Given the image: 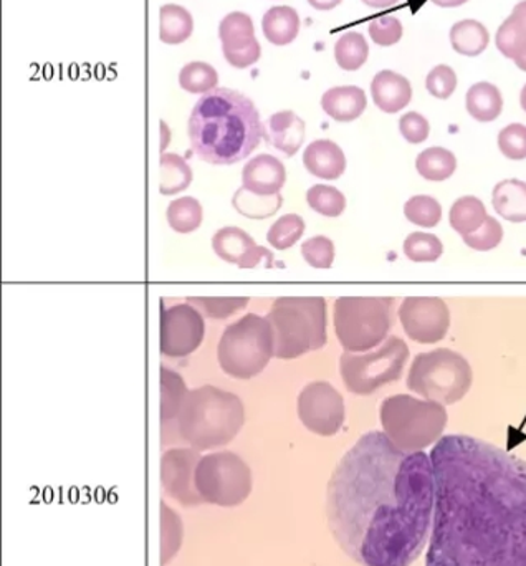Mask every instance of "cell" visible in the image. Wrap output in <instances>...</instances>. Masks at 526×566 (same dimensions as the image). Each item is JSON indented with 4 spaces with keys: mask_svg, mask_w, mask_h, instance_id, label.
I'll use <instances>...</instances> for the list:
<instances>
[{
    "mask_svg": "<svg viewBox=\"0 0 526 566\" xmlns=\"http://www.w3.org/2000/svg\"><path fill=\"white\" fill-rule=\"evenodd\" d=\"M431 455L404 452L385 432L361 436L336 465L326 521L338 547L362 566H411L434 521Z\"/></svg>",
    "mask_w": 526,
    "mask_h": 566,
    "instance_id": "cell-1",
    "label": "cell"
},
{
    "mask_svg": "<svg viewBox=\"0 0 526 566\" xmlns=\"http://www.w3.org/2000/svg\"><path fill=\"white\" fill-rule=\"evenodd\" d=\"M431 461L425 566H526V461L464 434L442 436Z\"/></svg>",
    "mask_w": 526,
    "mask_h": 566,
    "instance_id": "cell-2",
    "label": "cell"
},
{
    "mask_svg": "<svg viewBox=\"0 0 526 566\" xmlns=\"http://www.w3.org/2000/svg\"><path fill=\"white\" fill-rule=\"evenodd\" d=\"M263 138V123L251 98L231 88L204 93L189 118L192 151L214 166H229L251 156Z\"/></svg>",
    "mask_w": 526,
    "mask_h": 566,
    "instance_id": "cell-3",
    "label": "cell"
},
{
    "mask_svg": "<svg viewBox=\"0 0 526 566\" xmlns=\"http://www.w3.org/2000/svg\"><path fill=\"white\" fill-rule=\"evenodd\" d=\"M244 421L242 399L209 385L189 391L176 418L179 436L196 451L222 448L234 441Z\"/></svg>",
    "mask_w": 526,
    "mask_h": 566,
    "instance_id": "cell-4",
    "label": "cell"
},
{
    "mask_svg": "<svg viewBox=\"0 0 526 566\" xmlns=\"http://www.w3.org/2000/svg\"><path fill=\"white\" fill-rule=\"evenodd\" d=\"M273 329V356L295 359L322 349L328 342V316L323 296H282L266 315Z\"/></svg>",
    "mask_w": 526,
    "mask_h": 566,
    "instance_id": "cell-5",
    "label": "cell"
},
{
    "mask_svg": "<svg viewBox=\"0 0 526 566\" xmlns=\"http://www.w3.org/2000/svg\"><path fill=\"white\" fill-rule=\"evenodd\" d=\"M379 418L385 434L404 452H422L441 441L449 421L444 405L409 395L386 398Z\"/></svg>",
    "mask_w": 526,
    "mask_h": 566,
    "instance_id": "cell-6",
    "label": "cell"
},
{
    "mask_svg": "<svg viewBox=\"0 0 526 566\" xmlns=\"http://www.w3.org/2000/svg\"><path fill=\"white\" fill-rule=\"evenodd\" d=\"M389 296H341L335 302L336 338L349 353L369 352L388 338L392 326Z\"/></svg>",
    "mask_w": 526,
    "mask_h": 566,
    "instance_id": "cell-7",
    "label": "cell"
},
{
    "mask_svg": "<svg viewBox=\"0 0 526 566\" xmlns=\"http://www.w3.org/2000/svg\"><path fill=\"white\" fill-rule=\"evenodd\" d=\"M472 381L471 363L461 353L438 348L415 356L409 369L408 388L429 401L448 406L461 401L471 391Z\"/></svg>",
    "mask_w": 526,
    "mask_h": 566,
    "instance_id": "cell-8",
    "label": "cell"
},
{
    "mask_svg": "<svg viewBox=\"0 0 526 566\" xmlns=\"http://www.w3.org/2000/svg\"><path fill=\"white\" fill-rule=\"evenodd\" d=\"M273 329L269 319L249 313L232 323L219 342V365L235 379H252L261 375L273 356Z\"/></svg>",
    "mask_w": 526,
    "mask_h": 566,
    "instance_id": "cell-9",
    "label": "cell"
},
{
    "mask_svg": "<svg viewBox=\"0 0 526 566\" xmlns=\"http://www.w3.org/2000/svg\"><path fill=\"white\" fill-rule=\"evenodd\" d=\"M409 359V346L398 336H389L381 348L365 355L343 353L339 373L349 392L372 395L389 382L398 381Z\"/></svg>",
    "mask_w": 526,
    "mask_h": 566,
    "instance_id": "cell-10",
    "label": "cell"
},
{
    "mask_svg": "<svg viewBox=\"0 0 526 566\" xmlns=\"http://www.w3.org/2000/svg\"><path fill=\"white\" fill-rule=\"evenodd\" d=\"M196 489L204 504L239 507L252 494V471L248 462L231 451L204 455L196 468Z\"/></svg>",
    "mask_w": 526,
    "mask_h": 566,
    "instance_id": "cell-11",
    "label": "cell"
},
{
    "mask_svg": "<svg viewBox=\"0 0 526 566\" xmlns=\"http://www.w3.org/2000/svg\"><path fill=\"white\" fill-rule=\"evenodd\" d=\"M299 421L313 434L332 438L345 424V399L335 386L326 381H313L298 396Z\"/></svg>",
    "mask_w": 526,
    "mask_h": 566,
    "instance_id": "cell-12",
    "label": "cell"
},
{
    "mask_svg": "<svg viewBox=\"0 0 526 566\" xmlns=\"http://www.w3.org/2000/svg\"><path fill=\"white\" fill-rule=\"evenodd\" d=\"M399 319L412 342L434 345L451 328V310L439 296H408L399 306Z\"/></svg>",
    "mask_w": 526,
    "mask_h": 566,
    "instance_id": "cell-13",
    "label": "cell"
},
{
    "mask_svg": "<svg viewBox=\"0 0 526 566\" xmlns=\"http://www.w3.org/2000/svg\"><path fill=\"white\" fill-rule=\"evenodd\" d=\"M204 339V318L189 303L162 308L161 353L171 358L191 355Z\"/></svg>",
    "mask_w": 526,
    "mask_h": 566,
    "instance_id": "cell-14",
    "label": "cell"
},
{
    "mask_svg": "<svg viewBox=\"0 0 526 566\" xmlns=\"http://www.w3.org/2000/svg\"><path fill=\"white\" fill-rule=\"evenodd\" d=\"M201 455L196 449H169L161 458V484L168 497L182 507L204 504L196 489V468Z\"/></svg>",
    "mask_w": 526,
    "mask_h": 566,
    "instance_id": "cell-15",
    "label": "cell"
},
{
    "mask_svg": "<svg viewBox=\"0 0 526 566\" xmlns=\"http://www.w3.org/2000/svg\"><path fill=\"white\" fill-rule=\"evenodd\" d=\"M222 52L234 69H249L259 62L262 46L255 39V27L245 12H231L219 25Z\"/></svg>",
    "mask_w": 526,
    "mask_h": 566,
    "instance_id": "cell-16",
    "label": "cell"
},
{
    "mask_svg": "<svg viewBox=\"0 0 526 566\" xmlns=\"http://www.w3.org/2000/svg\"><path fill=\"white\" fill-rule=\"evenodd\" d=\"M212 249L222 261L235 264L239 269H255L265 261L266 269L273 268V254L261 248L241 228H224L212 238Z\"/></svg>",
    "mask_w": 526,
    "mask_h": 566,
    "instance_id": "cell-17",
    "label": "cell"
},
{
    "mask_svg": "<svg viewBox=\"0 0 526 566\" xmlns=\"http://www.w3.org/2000/svg\"><path fill=\"white\" fill-rule=\"evenodd\" d=\"M286 181V169L278 158L272 155H259L245 165L242 171V185L257 196L280 195Z\"/></svg>",
    "mask_w": 526,
    "mask_h": 566,
    "instance_id": "cell-18",
    "label": "cell"
},
{
    "mask_svg": "<svg viewBox=\"0 0 526 566\" xmlns=\"http://www.w3.org/2000/svg\"><path fill=\"white\" fill-rule=\"evenodd\" d=\"M263 138L283 155L295 156L305 142V122L290 109L275 113L263 125Z\"/></svg>",
    "mask_w": 526,
    "mask_h": 566,
    "instance_id": "cell-19",
    "label": "cell"
},
{
    "mask_svg": "<svg viewBox=\"0 0 526 566\" xmlns=\"http://www.w3.org/2000/svg\"><path fill=\"white\" fill-rule=\"evenodd\" d=\"M303 165L315 178L335 181L346 169V156L336 143L316 139L303 153Z\"/></svg>",
    "mask_w": 526,
    "mask_h": 566,
    "instance_id": "cell-20",
    "label": "cell"
},
{
    "mask_svg": "<svg viewBox=\"0 0 526 566\" xmlns=\"http://www.w3.org/2000/svg\"><path fill=\"white\" fill-rule=\"evenodd\" d=\"M371 95L381 112L392 115L411 103L412 86L406 76L391 70H382L372 78Z\"/></svg>",
    "mask_w": 526,
    "mask_h": 566,
    "instance_id": "cell-21",
    "label": "cell"
},
{
    "mask_svg": "<svg viewBox=\"0 0 526 566\" xmlns=\"http://www.w3.org/2000/svg\"><path fill=\"white\" fill-rule=\"evenodd\" d=\"M366 106L368 98L359 86H335L325 92L322 98L326 115L339 123L355 122L365 113Z\"/></svg>",
    "mask_w": 526,
    "mask_h": 566,
    "instance_id": "cell-22",
    "label": "cell"
},
{
    "mask_svg": "<svg viewBox=\"0 0 526 566\" xmlns=\"http://www.w3.org/2000/svg\"><path fill=\"white\" fill-rule=\"evenodd\" d=\"M495 43L498 52L514 62L526 53V0L518 2L511 17L498 27Z\"/></svg>",
    "mask_w": 526,
    "mask_h": 566,
    "instance_id": "cell-23",
    "label": "cell"
},
{
    "mask_svg": "<svg viewBox=\"0 0 526 566\" xmlns=\"http://www.w3.org/2000/svg\"><path fill=\"white\" fill-rule=\"evenodd\" d=\"M495 212L505 221L526 222V182L518 179H505L498 182L492 195Z\"/></svg>",
    "mask_w": 526,
    "mask_h": 566,
    "instance_id": "cell-24",
    "label": "cell"
},
{
    "mask_svg": "<svg viewBox=\"0 0 526 566\" xmlns=\"http://www.w3.org/2000/svg\"><path fill=\"white\" fill-rule=\"evenodd\" d=\"M465 108L477 122H495L504 112V96L494 83L478 82L469 88Z\"/></svg>",
    "mask_w": 526,
    "mask_h": 566,
    "instance_id": "cell-25",
    "label": "cell"
},
{
    "mask_svg": "<svg viewBox=\"0 0 526 566\" xmlns=\"http://www.w3.org/2000/svg\"><path fill=\"white\" fill-rule=\"evenodd\" d=\"M299 15L293 7H272L262 19L265 39L273 45H288L299 33Z\"/></svg>",
    "mask_w": 526,
    "mask_h": 566,
    "instance_id": "cell-26",
    "label": "cell"
},
{
    "mask_svg": "<svg viewBox=\"0 0 526 566\" xmlns=\"http://www.w3.org/2000/svg\"><path fill=\"white\" fill-rule=\"evenodd\" d=\"M451 43L452 49L461 55L478 56L487 50L491 33L478 20L465 19L452 27Z\"/></svg>",
    "mask_w": 526,
    "mask_h": 566,
    "instance_id": "cell-27",
    "label": "cell"
},
{
    "mask_svg": "<svg viewBox=\"0 0 526 566\" xmlns=\"http://www.w3.org/2000/svg\"><path fill=\"white\" fill-rule=\"evenodd\" d=\"M159 39L169 45L186 42L194 30L191 12L178 3H166L159 9Z\"/></svg>",
    "mask_w": 526,
    "mask_h": 566,
    "instance_id": "cell-28",
    "label": "cell"
},
{
    "mask_svg": "<svg viewBox=\"0 0 526 566\" xmlns=\"http://www.w3.org/2000/svg\"><path fill=\"white\" fill-rule=\"evenodd\" d=\"M487 218V208L475 196H464V198L457 199L449 212L452 229L462 238L478 231Z\"/></svg>",
    "mask_w": 526,
    "mask_h": 566,
    "instance_id": "cell-29",
    "label": "cell"
},
{
    "mask_svg": "<svg viewBox=\"0 0 526 566\" xmlns=\"http://www.w3.org/2000/svg\"><path fill=\"white\" fill-rule=\"evenodd\" d=\"M415 168H418L419 175L428 181H448L457 169V158L449 149L434 146V148L424 149L418 156Z\"/></svg>",
    "mask_w": 526,
    "mask_h": 566,
    "instance_id": "cell-30",
    "label": "cell"
},
{
    "mask_svg": "<svg viewBox=\"0 0 526 566\" xmlns=\"http://www.w3.org/2000/svg\"><path fill=\"white\" fill-rule=\"evenodd\" d=\"M159 192L165 196L178 195L192 182V169L185 158L175 153H165L159 163Z\"/></svg>",
    "mask_w": 526,
    "mask_h": 566,
    "instance_id": "cell-31",
    "label": "cell"
},
{
    "mask_svg": "<svg viewBox=\"0 0 526 566\" xmlns=\"http://www.w3.org/2000/svg\"><path fill=\"white\" fill-rule=\"evenodd\" d=\"M185 379L172 371V369L161 368V422L168 424L169 421H176L182 402L188 396Z\"/></svg>",
    "mask_w": 526,
    "mask_h": 566,
    "instance_id": "cell-32",
    "label": "cell"
},
{
    "mask_svg": "<svg viewBox=\"0 0 526 566\" xmlns=\"http://www.w3.org/2000/svg\"><path fill=\"white\" fill-rule=\"evenodd\" d=\"M369 45L359 32H346L335 43L336 63L346 72H356L365 65Z\"/></svg>",
    "mask_w": 526,
    "mask_h": 566,
    "instance_id": "cell-33",
    "label": "cell"
},
{
    "mask_svg": "<svg viewBox=\"0 0 526 566\" xmlns=\"http://www.w3.org/2000/svg\"><path fill=\"white\" fill-rule=\"evenodd\" d=\"M166 218H168V224L171 226L172 231L178 234H191L202 224L204 212H202V206L198 199L181 198L169 205Z\"/></svg>",
    "mask_w": 526,
    "mask_h": 566,
    "instance_id": "cell-34",
    "label": "cell"
},
{
    "mask_svg": "<svg viewBox=\"0 0 526 566\" xmlns=\"http://www.w3.org/2000/svg\"><path fill=\"white\" fill-rule=\"evenodd\" d=\"M282 205V195L257 196L248 191L244 186L235 192L234 199H232V206L249 219L270 218V216L276 214Z\"/></svg>",
    "mask_w": 526,
    "mask_h": 566,
    "instance_id": "cell-35",
    "label": "cell"
},
{
    "mask_svg": "<svg viewBox=\"0 0 526 566\" xmlns=\"http://www.w3.org/2000/svg\"><path fill=\"white\" fill-rule=\"evenodd\" d=\"M185 537V525L178 512L161 502V565L166 566L178 555Z\"/></svg>",
    "mask_w": 526,
    "mask_h": 566,
    "instance_id": "cell-36",
    "label": "cell"
},
{
    "mask_svg": "<svg viewBox=\"0 0 526 566\" xmlns=\"http://www.w3.org/2000/svg\"><path fill=\"white\" fill-rule=\"evenodd\" d=\"M219 75L214 66L206 62H191L182 66L179 85L189 93H208L218 88Z\"/></svg>",
    "mask_w": 526,
    "mask_h": 566,
    "instance_id": "cell-37",
    "label": "cell"
},
{
    "mask_svg": "<svg viewBox=\"0 0 526 566\" xmlns=\"http://www.w3.org/2000/svg\"><path fill=\"white\" fill-rule=\"evenodd\" d=\"M309 208L325 218H339L346 209V198L333 186L316 185L306 192Z\"/></svg>",
    "mask_w": 526,
    "mask_h": 566,
    "instance_id": "cell-38",
    "label": "cell"
},
{
    "mask_svg": "<svg viewBox=\"0 0 526 566\" xmlns=\"http://www.w3.org/2000/svg\"><path fill=\"white\" fill-rule=\"evenodd\" d=\"M305 234V221L298 214H285L270 228L266 241L276 251L293 248Z\"/></svg>",
    "mask_w": 526,
    "mask_h": 566,
    "instance_id": "cell-39",
    "label": "cell"
},
{
    "mask_svg": "<svg viewBox=\"0 0 526 566\" xmlns=\"http://www.w3.org/2000/svg\"><path fill=\"white\" fill-rule=\"evenodd\" d=\"M404 254L412 262H435L444 254V244L438 235L414 232L404 241Z\"/></svg>",
    "mask_w": 526,
    "mask_h": 566,
    "instance_id": "cell-40",
    "label": "cell"
},
{
    "mask_svg": "<svg viewBox=\"0 0 526 566\" xmlns=\"http://www.w3.org/2000/svg\"><path fill=\"white\" fill-rule=\"evenodd\" d=\"M404 216L419 228H435L442 219V206L431 196H414L406 202Z\"/></svg>",
    "mask_w": 526,
    "mask_h": 566,
    "instance_id": "cell-41",
    "label": "cell"
},
{
    "mask_svg": "<svg viewBox=\"0 0 526 566\" xmlns=\"http://www.w3.org/2000/svg\"><path fill=\"white\" fill-rule=\"evenodd\" d=\"M189 303H194L198 308H201L209 318L224 319L234 313L241 312L249 305L251 298L248 296H238V298H202V296H189Z\"/></svg>",
    "mask_w": 526,
    "mask_h": 566,
    "instance_id": "cell-42",
    "label": "cell"
},
{
    "mask_svg": "<svg viewBox=\"0 0 526 566\" xmlns=\"http://www.w3.org/2000/svg\"><path fill=\"white\" fill-rule=\"evenodd\" d=\"M302 255L313 269H329L335 262V244L325 235H316L303 242Z\"/></svg>",
    "mask_w": 526,
    "mask_h": 566,
    "instance_id": "cell-43",
    "label": "cell"
},
{
    "mask_svg": "<svg viewBox=\"0 0 526 566\" xmlns=\"http://www.w3.org/2000/svg\"><path fill=\"white\" fill-rule=\"evenodd\" d=\"M462 239H464L465 245L474 249V251H492V249L498 248L502 241H504V228H502L497 219L488 216L487 221L484 222V226L478 231L464 235Z\"/></svg>",
    "mask_w": 526,
    "mask_h": 566,
    "instance_id": "cell-44",
    "label": "cell"
},
{
    "mask_svg": "<svg viewBox=\"0 0 526 566\" xmlns=\"http://www.w3.org/2000/svg\"><path fill=\"white\" fill-rule=\"evenodd\" d=\"M498 148L512 161L526 159V126L512 123L498 133Z\"/></svg>",
    "mask_w": 526,
    "mask_h": 566,
    "instance_id": "cell-45",
    "label": "cell"
},
{
    "mask_svg": "<svg viewBox=\"0 0 526 566\" xmlns=\"http://www.w3.org/2000/svg\"><path fill=\"white\" fill-rule=\"evenodd\" d=\"M457 73L452 66L438 65L429 72L425 78V88L434 98L448 99L457 90Z\"/></svg>",
    "mask_w": 526,
    "mask_h": 566,
    "instance_id": "cell-46",
    "label": "cell"
},
{
    "mask_svg": "<svg viewBox=\"0 0 526 566\" xmlns=\"http://www.w3.org/2000/svg\"><path fill=\"white\" fill-rule=\"evenodd\" d=\"M368 29L372 42L381 46L396 45L402 39V33H404L401 20L392 15H382L371 20Z\"/></svg>",
    "mask_w": 526,
    "mask_h": 566,
    "instance_id": "cell-47",
    "label": "cell"
},
{
    "mask_svg": "<svg viewBox=\"0 0 526 566\" xmlns=\"http://www.w3.org/2000/svg\"><path fill=\"white\" fill-rule=\"evenodd\" d=\"M399 132L404 136L406 142L411 145H421L431 135V125L421 113L409 112L399 119Z\"/></svg>",
    "mask_w": 526,
    "mask_h": 566,
    "instance_id": "cell-48",
    "label": "cell"
},
{
    "mask_svg": "<svg viewBox=\"0 0 526 566\" xmlns=\"http://www.w3.org/2000/svg\"><path fill=\"white\" fill-rule=\"evenodd\" d=\"M341 2L343 0H308L313 9L322 10V12H328V10L335 9V7H338Z\"/></svg>",
    "mask_w": 526,
    "mask_h": 566,
    "instance_id": "cell-49",
    "label": "cell"
},
{
    "mask_svg": "<svg viewBox=\"0 0 526 566\" xmlns=\"http://www.w3.org/2000/svg\"><path fill=\"white\" fill-rule=\"evenodd\" d=\"M362 2L372 7V9H388V7L396 6L399 0H362Z\"/></svg>",
    "mask_w": 526,
    "mask_h": 566,
    "instance_id": "cell-50",
    "label": "cell"
},
{
    "mask_svg": "<svg viewBox=\"0 0 526 566\" xmlns=\"http://www.w3.org/2000/svg\"><path fill=\"white\" fill-rule=\"evenodd\" d=\"M435 6L444 7V9H454V7L464 6L469 0H432Z\"/></svg>",
    "mask_w": 526,
    "mask_h": 566,
    "instance_id": "cell-51",
    "label": "cell"
},
{
    "mask_svg": "<svg viewBox=\"0 0 526 566\" xmlns=\"http://www.w3.org/2000/svg\"><path fill=\"white\" fill-rule=\"evenodd\" d=\"M161 129H162V149L166 148V145H168V126H166L165 122H161Z\"/></svg>",
    "mask_w": 526,
    "mask_h": 566,
    "instance_id": "cell-52",
    "label": "cell"
},
{
    "mask_svg": "<svg viewBox=\"0 0 526 566\" xmlns=\"http://www.w3.org/2000/svg\"><path fill=\"white\" fill-rule=\"evenodd\" d=\"M515 65H517L518 69L524 70V72H526V53H524V55L518 56V59L515 60Z\"/></svg>",
    "mask_w": 526,
    "mask_h": 566,
    "instance_id": "cell-53",
    "label": "cell"
},
{
    "mask_svg": "<svg viewBox=\"0 0 526 566\" xmlns=\"http://www.w3.org/2000/svg\"><path fill=\"white\" fill-rule=\"evenodd\" d=\"M520 105H522V108H524V112L526 113V83H525L524 88H522Z\"/></svg>",
    "mask_w": 526,
    "mask_h": 566,
    "instance_id": "cell-54",
    "label": "cell"
}]
</instances>
